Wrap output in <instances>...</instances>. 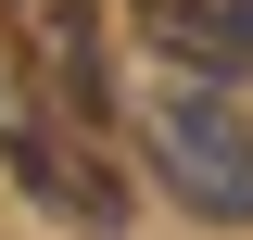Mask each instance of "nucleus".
<instances>
[{"mask_svg":"<svg viewBox=\"0 0 253 240\" xmlns=\"http://www.w3.org/2000/svg\"><path fill=\"white\" fill-rule=\"evenodd\" d=\"M152 177L177 190L190 215H215V228H253V126L228 114L215 89H165L152 101Z\"/></svg>","mask_w":253,"mask_h":240,"instance_id":"obj_2","label":"nucleus"},{"mask_svg":"<svg viewBox=\"0 0 253 240\" xmlns=\"http://www.w3.org/2000/svg\"><path fill=\"white\" fill-rule=\"evenodd\" d=\"M13 63H26L51 114H76L101 139L114 126V51H101V0H13Z\"/></svg>","mask_w":253,"mask_h":240,"instance_id":"obj_3","label":"nucleus"},{"mask_svg":"<svg viewBox=\"0 0 253 240\" xmlns=\"http://www.w3.org/2000/svg\"><path fill=\"white\" fill-rule=\"evenodd\" d=\"M0 164H13L63 228H89V240L126 228V177H114V152H101L76 114H51V89H38L13 51H0Z\"/></svg>","mask_w":253,"mask_h":240,"instance_id":"obj_1","label":"nucleus"},{"mask_svg":"<svg viewBox=\"0 0 253 240\" xmlns=\"http://www.w3.org/2000/svg\"><path fill=\"white\" fill-rule=\"evenodd\" d=\"M228 26H241V38H253V0H228Z\"/></svg>","mask_w":253,"mask_h":240,"instance_id":"obj_4","label":"nucleus"}]
</instances>
